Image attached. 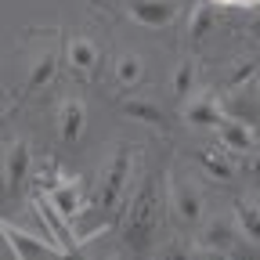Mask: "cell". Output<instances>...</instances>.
<instances>
[{
	"label": "cell",
	"mask_w": 260,
	"mask_h": 260,
	"mask_svg": "<svg viewBox=\"0 0 260 260\" xmlns=\"http://www.w3.org/2000/svg\"><path fill=\"white\" fill-rule=\"evenodd\" d=\"M134 162H138V152L130 141H116V148L105 155V162L98 167L94 181H90V195H87V206L83 210H94V213H105L112 217L126 191H130V181H134Z\"/></svg>",
	"instance_id": "1"
},
{
	"label": "cell",
	"mask_w": 260,
	"mask_h": 260,
	"mask_svg": "<svg viewBox=\"0 0 260 260\" xmlns=\"http://www.w3.org/2000/svg\"><path fill=\"white\" fill-rule=\"evenodd\" d=\"M159 203H162V195H159L155 177H148L134 188V195L126 203V213H123V228H119L126 253H148L152 249V239L159 235Z\"/></svg>",
	"instance_id": "2"
},
{
	"label": "cell",
	"mask_w": 260,
	"mask_h": 260,
	"mask_svg": "<svg viewBox=\"0 0 260 260\" xmlns=\"http://www.w3.org/2000/svg\"><path fill=\"white\" fill-rule=\"evenodd\" d=\"M191 253H206V256H235V253H256V246L239 232L235 217L228 213H206V220L188 235Z\"/></svg>",
	"instance_id": "3"
},
{
	"label": "cell",
	"mask_w": 260,
	"mask_h": 260,
	"mask_svg": "<svg viewBox=\"0 0 260 260\" xmlns=\"http://www.w3.org/2000/svg\"><path fill=\"white\" fill-rule=\"evenodd\" d=\"M167 213L170 224L177 228V235H191L195 228L206 220V191L199 188V181L188 174H174L167 184Z\"/></svg>",
	"instance_id": "4"
},
{
	"label": "cell",
	"mask_w": 260,
	"mask_h": 260,
	"mask_svg": "<svg viewBox=\"0 0 260 260\" xmlns=\"http://www.w3.org/2000/svg\"><path fill=\"white\" fill-rule=\"evenodd\" d=\"M0 170H4V195H22L32 181V145L25 138L0 145Z\"/></svg>",
	"instance_id": "5"
},
{
	"label": "cell",
	"mask_w": 260,
	"mask_h": 260,
	"mask_svg": "<svg viewBox=\"0 0 260 260\" xmlns=\"http://www.w3.org/2000/svg\"><path fill=\"white\" fill-rule=\"evenodd\" d=\"M220 119H224V105H220L217 90H210V87H195L181 102V123L191 130H213Z\"/></svg>",
	"instance_id": "6"
},
{
	"label": "cell",
	"mask_w": 260,
	"mask_h": 260,
	"mask_svg": "<svg viewBox=\"0 0 260 260\" xmlns=\"http://www.w3.org/2000/svg\"><path fill=\"white\" fill-rule=\"evenodd\" d=\"M83 134H87V105H83V98L65 94L58 102V112H54V141L73 148Z\"/></svg>",
	"instance_id": "7"
},
{
	"label": "cell",
	"mask_w": 260,
	"mask_h": 260,
	"mask_svg": "<svg viewBox=\"0 0 260 260\" xmlns=\"http://www.w3.org/2000/svg\"><path fill=\"white\" fill-rule=\"evenodd\" d=\"M123 8L145 29H167L181 11V0H123Z\"/></svg>",
	"instance_id": "8"
},
{
	"label": "cell",
	"mask_w": 260,
	"mask_h": 260,
	"mask_svg": "<svg viewBox=\"0 0 260 260\" xmlns=\"http://www.w3.org/2000/svg\"><path fill=\"white\" fill-rule=\"evenodd\" d=\"M213 134H217V148H224L228 155H235V159H242L260 138H256V126H249V123H242V119H235V116H224L217 126H213Z\"/></svg>",
	"instance_id": "9"
},
{
	"label": "cell",
	"mask_w": 260,
	"mask_h": 260,
	"mask_svg": "<svg viewBox=\"0 0 260 260\" xmlns=\"http://www.w3.org/2000/svg\"><path fill=\"white\" fill-rule=\"evenodd\" d=\"M47 203H51V206L58 210V217H65V220L80 217L83 206H87L83 181H76V177H58V181L47 188Z\"/></svg>",
	"instance_id": "10"
},
{
	"label": "cell",
	"mask_w": 260,
	"mask_h": 260,
	"mask_svg": "<svg viewBox=\"0 0 260 260\" xmlns=\"http://www.w3.org/2000/svg\"><path fill=\"white\" fill-rule=\"evenodd\" d=\"M224 116H235L249 126L260 130V87L256 83H246V87H235V90H228L224 98Z\"/></svg>",
	"instance_id": "11"
},
{
	"label": "cell",
	"mask_w": 260,
	"mask_h": 260,
	"mask_svg": "<svg viewBox=\"0 0 260 260\" xmlns=\"http://www.w3.org/2000/svg\"><path fill=\"white\" fill-rule=\"evenodd\" d=\"M119 112L126 116V119H134V123H145V126H155V130H162L167 126V109H162L155 98H148V94H138V90H130V98H123L119 102Z\"/></svg>",
	"instance_id": "12"
},
{
	"label": "cell",
	"mask_w": 260,
	"mask_h": 260,
	"mask_svg": "<svg viewBox=\"0 0 260 260\" xmlns=\"http://www.w3.org/2000/svg\"><path fill=\"white\" fill-rule=\"evenodd\" d=\"M54 69H58V51L54 47H40V51H32L29 54V61H25V76H22V90L25 94H37L40 87H47L51 83V76H54Z\"/></svg>",
	"instance_id": "13"
},
{
	"label": "cell",
	"mask_w": 260,
	"mask_h": 260,
	"mask_svg": "<svg viewBox=\"0 0 260 260\" xmlns=\"http://www.w3.org/2000/svg\"><path fill=\"white\" fill-rule=\"evenodd\" d=\"M65 61H69V69L76 76H90L98 69V61H102V51H98V44L87 32H73V37L65 40Z\"/></svg>",
	"instance_id": "14"
},
{
	"label": "cell",
	"mask_w": 260,
	"mask_h": 260,
	"mask_svg": "<svg viewBox=\"0 0 260 260\" xmlns=\"http://www.w3.org/2000/svg\"><path fill=\"white\" fill-rule=\"evenodd\" d=\"M148 76V65L138 51H123L116 61H112V83L123 87V90H138Z\"/></svg>",
	"instance_id": "15"
},
{
	"label": "cell",
	"mask_w": 260,
	"mask_h": 260,
	"mask_svg": "<svg viewBox=\"0 0 260 260\" xmlns=\"http://www.w3.org/2000/svg\"><path fill=\"white\" fill-rule=\"evenodd\" d=\"M213 29H217V8L210 4V0H199V4L188 11V22H184V40H188V47H199Z\"/></svg>",
	"instance_id": "16"
},
{
	"label": "cell",
	"mask_w": 260,
	"mask_h": 260,
	"mask_svg": "<svg viewBox=\"0 0 260 260\" xmlns=\"http://www.w3.org/2000/svg\"><path fill=\"white\" fill-rule=\"evenodd\" d=\"M195 162H199V170L206 174V177H213V181H232L235 174H239V162H235V155H228L224 148H203V152H195Z\"/></svg>",
	"instance_id": "17"
},
{
	"label": "cell",
	"mask_w": 260,
	"mask_h": 260,
	"mask_svg": "<svg viewBox=\"0 0 260 260\" xmlns=\"http://www.w3.org/2000/svg\"><path fill=\"white\" fill-rule=\"evenodd\" d=\"M232 217L239 224V232L260 249V199H249V195H239L232 203Z\"/></svg>",
	"instance_id": "18"
},
{
	"label": "cell",
	"mask_w": 260,
	"mask_h": 260,
	"mask_svg": "<svg viewBox=\"0 0 260 260\" xmlns=\"http://www.w3.org/2000/svg\"><path fill=\"white\" fill-rule=\"evenodd\" d=\"M0 235L11 242V253H15V256H29V253H61L58 242H44V239H37V235H25L22 228L8 224V220L0 224Z\"/></svg>",
	"instance_id": "19"
},
{
	"label": "cell",
	"mask_w": 260,
	"mask_h": 260,
	"mask_svg": "<svg viewBox=\"0 0 260 260\" xmlns=\"http://www.w3.org/2000/svg\"><path fill=\"white\" fill-rule=\"evenodd\" d=\"M195 87H199V65H195L191 54H184L170 69V94H174V102H184Z\"/></svg>",
	"instance_id": "20"
},
{
	"label": "cell",
	"mask_w": 260,
	"mask_h": 260,
	"mask_svg": "<svg viewBox=\"0 0 260 260\" xmlns=\"http://www.w3.org/2000/svg\"><path fill=\"white\" fill-rule=\"evenodd\" d=\"M256 76H260V65L256 61H246V65H239L235 73H228V90H235V87H246V83H256Z\"/></svg>",
	"instance_id": "21"
},
{
	"label": "cell",
	"mask_w": 260,
	"mask_h": 260,
	"mask_svg": "<svg viewBox=\"0 0 260 260\" xmlns=\"http://www.w3.org/2000/svg\"><path fill=\"white\" fill-rule=\"evenodd\" d=\"M239 174H246V177H253V181H260V141L239 159Z\"/></svg>",
	"instance_id": "22"
},
{
	"label": "cell",
	"mask_w": 260,
	"mask_h": 260,
	"mask_svg": "<svg viewBox=\"0 0 260 260\" xmlns=\"http://www.w3.org/2000/svg\"><path fill=\"white\" fill-rule=\"evenodd\" d=\"M232 4H239V8H260V0H232Z\"/></svg>",
	"instance_id": "23"
},
{
	"label": "cell",
	"mask_w": 260,
	"mask_h": 260,
	"mask_svg": "<svg viewBox=\"0 0 260 260\" xmlns=\"http://www.w3.org/2000/svg\"><path fill=\"white\" fill-rule=\"evenodd\" d=\"M210 4H213V8H217V4H232V0H210Z\"/></svg>",
	"instance_id": "24"
},
{
	"label": "cell",
	"mask_w": 260,
	"mask_h": 260,
	"mask_svg": "<svg viewBox=\"0 0 260 260\" xmlns=\"http://www.w3.org/2000/svg\"><path fill=\"white\" fill-rule=\"evenodd\" d=\"M0 195H4V170H0Z\"/></svg>",
	"instance_id": "25"
},
{
	"label": "cell",
	"mask_w": 260,
	"mask_h": 260,
	"mask_svg": "<svg viewBox=\"0 0 260 260\" xmlns=\"http://www.w3.org/2000/svg\"><path fill=\"white\" fill-rule=\"evenodd\" d=\"M256 199H260V181H256Z\"/></svg>",
	"instance_id": "26"
},
{
	"label": "cell",
	"mask_w": 260,
	"mask_h": 260,
	"mask_svg": "<svg viewBox=\"0 0 260 260\" xmlns=\"http://www.w3.org/2000/svg\"><path fill=\"white\" fill-rule=\"evenodd\" d=\"M256 87H260V76H256Z\"/></svg>",
	"instance_id": "27"
}]
</instances>
